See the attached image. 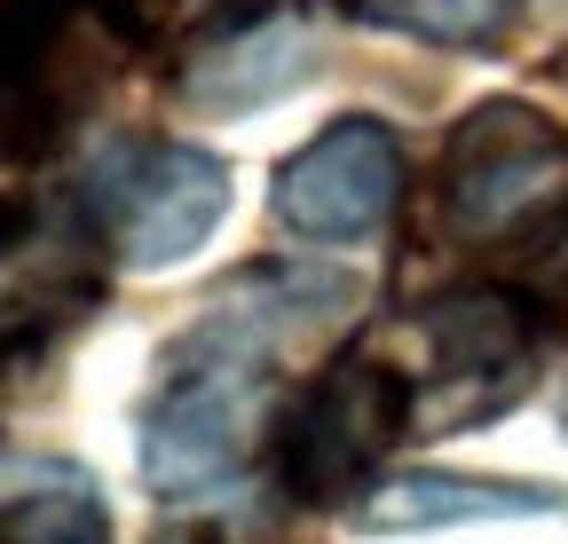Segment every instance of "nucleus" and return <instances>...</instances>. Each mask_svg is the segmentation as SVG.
<instances>
[{
    "instance_id": "obj_1",
    "label": "nucleus",
    "mask_w": 568,
    "mask_h": 544,
    "mask_svg": "<svg viewBox=\"0 0 568 544\" xmlns=\"http://www.w3.org/2000/svg\"><path fill=\"white\" fill-rule=\"evenodd\" d=\"M276 419V379L261 356L174 339L159 356V394L142 402V482L159 497H205L237 482Z\"/></svg>"
},
{
    "instance_id": "obj_2",
    "label": "nucleus",
    "mask_w": 568,
    "mask_h": 544,
    "mask_svg": "<svg viewBox=\"0 0 568 544\" xmlns=\"http://www.w3.org/2000/svg\"><path fill=\"white\" fill-rule=\"evenodd\" d=\"M80 214L119 268H174L230 214V158L166 134H111L80 174Z\"/></svg>"
},
{
    "instance_id": "obj_3",
    "label": "nucleus",
    "mask_w": 568,
    "mask_h": 544,
    "mask_svg": "<svg viewBox=\"0 0 568 544\" xmlns=\"http://www.w3.org/2000/svg\"><path fill=\"white\" fill-rule=\"evenodd\" d=\"M552 214H568V126L514 95L474 103L443 143V229L458 245H506Z\"/></svg>"
},
{
    "instance_id": "obj_4",
    "label": "nucleus",
    "mask_w": 568,
    "mask_h": 544,
    "mask_svg": "<svg viewBox=\"0 0 568 544\" xmlns=\"http://www.w3.org/2000/svg\"><path fill=\"white\" fill-rule=\"evenodd\" d=\"M410 419H418V394H410L403 371H387L379 356H332L276 427L284 497L308 505V513L355 497L379 473V458L410 434Z\"/></svg>"
},
{
    "instance_id": "obj_5",
    "label": "nucleus",
    "mask_w": 568,
    "mask_h": 544,
    "mask_svg": "<svg viewBox=\"0 0 568 544\" xmlns=\"http://www.w3.org/2000/svg\"><path fill=\"white\" fill-rule=\"evenodd\" d=\"M142 48L151 24L134 0H0V88L40 119L48 143Z\"/></svg>"
},
{
    "instance_id": "obj_6",
    "label": "nucleus",
    "mask_w": 568,
    "mask_h": 544,
    "mask_svg": "<svg viewBox=\"0 0 568 544\" xmlns=\"http://www.w3.org/2000/svg\"><path fill=\"white\" fill-rule=\"evenodd\" d=\"M403 134L372 111H347L332 119L316 143H301L293 158L276 166V189H268V214L293 229V237H316V245H339V237H372L395 206H403Z\"/></svg>"
},
{
    "instance_id": "obj_7",
    "label": "nucleus",
    "mask_w": 568,
    "mask_h": 544,
    "mask_svg": "<svg viewBox=\"0 0 568 544\" xmlns=\"http://www.w3.org/2000/svg\"><path fill=\"white\" fill-rule=\"evenodd\" d=\"M355 308V277L339 268H284V260H261L245 277H230L222 292L205 300V316L182 331V339H205V348H237V356H261L276 363L284 348L332 331L339 316Z\"/></svg>"
},
{
    "instance_id": "obj_8",
    "label": "nucleus",
    "mask_w": 568,
    "mask_h": 544,
    "mask_svg": "<svg viewBox=\"0 0 568 544\" xmlns=\"http://www.w3.org/2000/svg\"><path fill=\"white\" fill-rule=\"evenodd\" d=\"M568 497L552 482H497V473H395V482L364 490L347 521L364 536H426V528H458V521H537V513H560Z\"/></svg>"
},
{
    "instance_id": "obj_9",
    "label": "nucleus",
    "mask_w": 568,
    "mask_h": 544,
    "mask_svg": "<svg viewBox=\"0 0 568 544\" xmlns=\"http://www.w3.org/2000/svg\"><path fill=\"white\" fill-rule=\"evenodd\" d=\"M537 300L506 292V285H450L418 308V339L435 356L443 387H474V379H521L529 348H537Z\"/></svg>"
},
{
    "instance_id": "obj_10",
    "label": "nucleus",
    "mask_w": 568,
    "mask_h": 544,
    "mask_svg": "<svg viewBox=\"0 0 568 544\" xmlns=\"http://www.w3.org/2000/svg\"><path fill=\"white\" fill-rule=\"evenodd\" d=\"M308 80H316L308 32L293 17H276V24H253V32H230V40L182 48L174 103H190V111H261V103L293 95Z\"/></svg>"
},
{
    "instance_id": "obj_11",
    "label": "nucleus",
    "mask_w": 568,
    "mask_h": 544,
    "mask_svg": "<svg viewBox=\"0 0 568 544\" xmlns=\"http://www.w3.org/2000/svg\"><path fill=\"white\" fill-rule=\"evenodd\" d=\"M0 544H111V505L80 465H48L32 490L0 497Z\"/></svg>"
},
{
    "instance_id": "obj_12",
    "label": "nucleus",
    "mask_w": 568,
    "mask_h": 544,
    "mask_svg": "<svg viewBox=\"0 0 568 544\" xmlns=\"http://www.w3.org/2000/svg\"><path fill=\"white\" fill-rule=\"evenodd\" d=\"M364 24L403 32V40H435V48H497L514 32L521 0H347Z\"/></svg>"
},
{
    "instance_id": "obj_13",
    "label": "nucleus",
    "mask_w": 568,
    "mask_h": 544,
    "mask_svg": "<svg viewBox=\"0 0 568 544\" xmlns=\"http://www.w3.org/2000/svg\"><path fill=\"white\" fill-rule=\"evenodd\" d=\"M521 292L537 308H568V214H552L521 253Z\"/></svg>"
},
{
    "instance_id": "obj_14",
    "label": "nucleus",
    "mask_w": 568,
    "mask_h": 544,
    "mask_svg": "<svg viewBox=\"0 0 568 544\" xmlns=\"http://www.w3.org/2000/svg\"><path fill=\"white\" fill-rule=\"evenodd\" d=\"M560 80H568V48H560Z\"/></svg>"
}]
</instances>
